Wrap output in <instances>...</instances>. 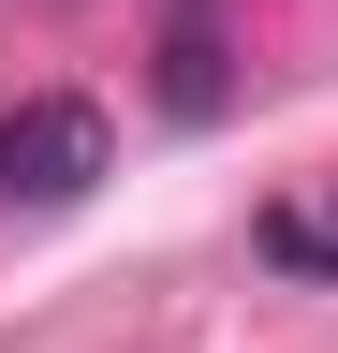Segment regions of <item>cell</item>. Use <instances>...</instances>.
<instances>
[{
    "label": "cell",
    "instance_id": "6da1fadb",
    "mask_svg": "<svg viewBox=\"0 0 338 353\" xmlns=\"http://www.w3.org/2000/svg\"><path fill=\"white\" fill-rule=\"evenodd\" d=\"M103 162H118L103 103H74V88L0 103V206H74V192H103Z\"/></svg>",
    "mask_w": 338,
    "mask_h": 353
},
{
    "label": "cell",
    "instance_id": "7a4b0ae2",
    "mask_svg": "<svg viewBox=\"0 0 338 353\" xmlns=\"http://www.w3.org/2000/svg\"><path fill=\"white\" fill-rule=\"evenodd\" d=\"M235 74H221V0H177V30H162V118H221Z\"/></svg>",
    "mask_w": 338,
    "mask_h": 353
},
{
    "label": "cell",
    "instance_id": "3957f363",
    "mask_svg": "<svg viewBox=\"0 0 338 353\" xmlns=\"http://www.w3.org/2000/svg\"><path fill=\"white\" fill-rule=\"evenodd\" d=\"M265 265H279V280H338V192L265 206Z\"/></svg>",
    "mask_w": 338,
    "mask_h": 353
}]
</instances>
